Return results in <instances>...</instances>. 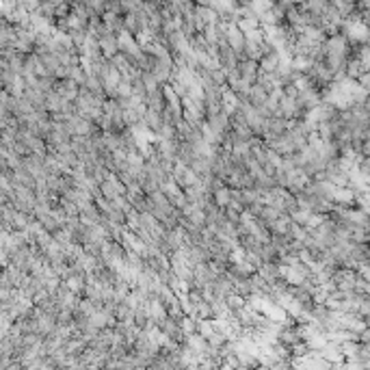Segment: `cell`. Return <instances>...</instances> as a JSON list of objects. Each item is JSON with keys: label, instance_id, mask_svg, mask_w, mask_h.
I'll return each mask as SVG.
<instances>
[{"label": "cell", "instance_id": "1", "mask_svg": "<svg viewBox=\"0 0 370 370\" xmlns=\"http://www.w3.org/2000/svg\"><path fill=\"white\" fill-rule=\"evenodd\" d=\"M349 33H351V39H366L368 28L361 22H353V24H349Z\"/></svg>", "mask_w": 370, "mask_h": 370}, {"label": "cell", "instance_id": "2", "mask_svg": "<svg viewBox=\"0 0 370 370\" xmlns=\"http://www.w3.org/2000/svg\"><path fill=\"white\" fill-rule=\"evenodd\" d=\"M230 195H232V191H228V189H221L219 193H216V202L219 204H225L230 199Z\"/></svg>", "mask_w": 370, "mask_h": 370}, {"label": "cell", "instance_id": "3", "mask_svg": "<svg viewBox=\"0 0 370 370\" xmlns=\"http://www.w3.org/2000/svg\"><path fill=\"white\" fill-rule=\"evenodd\" d=\"M228 303L232 305V308H240V305H243V299H240V297H230Z\"/></svg>", "mask_w": 370, "mask_h": 370}]
</instances>
